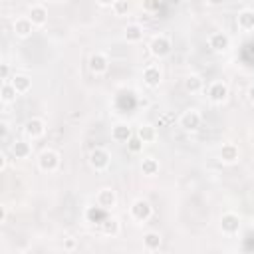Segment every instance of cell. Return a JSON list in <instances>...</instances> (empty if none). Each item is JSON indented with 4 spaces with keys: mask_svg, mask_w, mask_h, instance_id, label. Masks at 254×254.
<instances>
[{
    "mask_svg": "<svg viewBox=\"0 0 254 254\" xmlns=\"http://www.w3.org/2000/svg\"><path fill=\"white\" fill-rule=\"evenodd\" d=\"M38 167H40V171H44V173H54V171H58V167H60V153L54 151V149H44V151L38 155Z\"/></svg>",
    "mask_w": 254,
    "mask_h": 254,
    "instance_id": "1",
    "label": "cell"
},
{
    "mask_svg": "<svg viewBox=\"0 0 254 254\" xmlns=\"http://www.w3.org/2000/svg\"><path fill=\"white\" fill-rule=\"evenodd\" d=\"M129 214H131V218L137 220V222H147V220L151 218V214H153V206H151L149 200L137 198V200H133V204L129 206Z\"/></svg>",
    "mask_w": 254,
    "mask_h": 254,
    "instance_id": "2",
    "label": "cell"
},
{
    "mask_svg": "<svg viewBox=\"0 0 254 254\" xmlns=\"http://www.w3.org/2000/svg\"><path fill=\"white\" fill-rule=\"evenodd\" d=\"M171 48H173L171 38L165 36V34H157V36L151 40V44H149V50H151V54H153L155 58H167V56L171 54Z\"/></svg>",
    "mask_w": 254,
    "mask_h": 254,
    "instance_id": "3",
    "label": "cell"
},
{
    "mask_svg": "<svg viewBox=\"0 0 254 254\" xmlns=\"http://www.w3.org/2000/svg\"><path fill=\"white\" fill-rule=\"evenodd\" d=\"M200 123H202V115H200V111L194 109V107L183 111L181 117H179V125H181L185 131H196V129L200 127Z\"/></svg>",
    "mask_w": 254,
    "mask_h": 254,
    "instance_id": "4",
    "label": "cell"
},
{
    "mask_svg": "<svg viewBox=\"0 0 254 254\" xmlns=\"http://www.w3.org/2000/svg\"><path fill=\"white\" fill-rule=\"evenodd\" d=\"M109 163H111V153H109L107 149L95 147V149L89 151V165H91V169H95V171H105V169L109 167Z\"/></svg>",
    "mask_w": 254,
    "mask_h": 254,
    "instance_id": "5",
    "label": "cell"
},
{
    "mask_svg": "<svg viewBox=\"0 0 254 254\" xmlns=\"http://www.w3.org/2000/svg\"><path fill=\"white\" fill-rule=\"evenodd\" d=\"M46 133V121L42 117H30L24 123V135L28 139H40Z\"/></svg>",
    "mask_w": 254,
    "mask_h": 254,
    "instance_id": "6",
    "label": "cell"
},
{
    "mask_svg": "<svg viewBox=\"0 0 254 254\" xmlns=\"http://www.w3.org/2000/svg\"><path fill=\"white\" fill-rule=\"evenodd\" d=\"M107 67H109V58H107V54H103V52H93V54L89 56V69H91V73L101 75V73L107 71Z\"/></svg>",
    "mask_w": 254,
    "mask_h": 254,
    "instance_id": "7",
    "label": "cell"
},
{
    "mask_svg": "<svg viewBox=\"0 0 254 254\" xmlns=\"http://www.w3.org/2000/svg\"><path fill=\"white\" fill-rule=\"evenodd\" d=\"M228 97V85L224 81H212L208 85V99L212 103H224Z\"/></svg>",
    "mask_w": 254,
    "mask_h": 254,
    "instance_id": "8",
    "label": "cell"
},
{
    "mask_svg": "<svg viewBox=\"0 0 254 254\" xmlns=\"http://www.w3.org/2000/svg\"><path fill=\"white\" fill-rule=\"evenodd\" d=\"M240 228V216L236 212H224L220 216V230L224 234H236Z\"/></svg>",
    "mask_w": 254,
    "mask_h": 254,
    "instance_id": "9",
    "label": "cell"
},
{
    "mask_svg": "<svg viewBox=\"0 0 254 254\" xmlns=\"http://www.w3.org/2000/svg\"><path fill=\"white\" fill-rule=\"evenodd\" d=\"M28 18H30V22L34 26H44L48 22V8L44 4H40V2L32 4L28 8Z\"/></svg>",
    "mask_w": 254,
    "mask_h": 254,
    "instance_id": "10",
    "label": "cell"
},
{
    "mask_svg": "<svg viewBox=\"0 0 254 254\" xmlns=\"http://www.w3.org/2000/svg\"><path fill=\"white\" fill-rule=\"evenodd\" d=\"M95 202H97V206H101V208L109 210L111 206H115V204H117V194H115V190H113V189L103 187V189L97 192Z\"/></svg>",
    "mask_w": 254,
    "mask_h": 254,
    "instance_id": "11",
    "label": "cell"
},
{
    "mask_svg": "<svg viewBox=\"0 0 254 254\" xmlns=\"http://www.w3.org/2000/svg\"><path fill=\"white\" fill-rule=\"evenodd\" d=\"M206 42H208V48L214 52H224L230 48V38L224 32H212Z\"/></svg>",
    "mask_w": 254,
    "mask_h": 254,
    "instance_id": "12",
    "label": "cell"
},
{
    "mask_svg": "<svg viewBox=\"0 0 254 254\" xmlns=\"http://www.w3.org/2000/svg\"><path fill=\"white\" fill-rule=\"evenodd\" d=\"M161 79H163V73H161V67H159V65L151 64V65H147V67L143 69V81H145V85H149V87H159Z\"/></svg>",
    "mask_w": 254,
    "mask_h": 254,
    "instance_id": "13",
    "label": "cell"
},
{
    "mask_svg": "<svg viewBox=\"0 0 254 254\" xmlns=\"http://www.w3.org/2000/svg\"><path fill=\"white\" fill-rule=\"evenodd\" d=\"M218 157H220L222 163L232 165V163L238 161V157H240V149H238V145H234V143H224V145L220 147V151H218Z\"/></svg>",
    "mask_w": 254,
    "mask_h": 254,
    "instance_id": "14",
    "label": "cell"
},
{
    "mask_svg": "<svg viewBox=\"0 0 254 254\" xmlns=\"http://www.w3.org/2000/svg\"><path fill=\"white\" fill-rule=\"evenodd\" d=\"M12 30H14V34H16L18 38H28V36L32 34V30H34V24L30 22L28 16H20V18L14 20Z\"/></svg>",
    "mask_w": 254,
    "mask_h": 254,
    "instance_id": "15",
    "label": "cell"
},
{
    "mask_svg": "<svg viewBox=\"0 0 254 254\" xmlns=\"http://www.w3.org/2000/svg\"><path fill=\"white\" fill-rule=\"evenodd\" d=\"M133 137V131L127 123H115L111 127V139L117 141V143H127L129 139Z\"/></svg>",
    "mask_w": 254,
    "mask_h": 254,
    "instance_id": "16",
    "label": "cell"
},
{
    "mask_svg": "<svg viewBox=\"0 0 254 254\" xmlns=\"http://www.w3.org/2000/svg\"><path fill=\"white\" fill-rule=\"evenodd\" d=\"M10 153L16 157V159H28L32 155V145L26 141V139H18L10 145Z\"/></svg>",
    "mask_w": 254,
    "mask_h": 254,
    "instance_id": "17",
    "label": "cell"
},
{
    "mask_svg": "<svg viewBox=\"0 0 254 254\" xmlns=\"http://www.w3.org/2000/svg\"><path fill=\"white\" fill-rule=\"evenodd\" d=\"M236 24H238V28L244 30V32L254 30V10H250V8L240 10L238 16H236Z\"/></svg>",
    "mask_w": 254,
    "mask_h": 254,
    "instance_id": "18",
    "label": "cell"
},
{
    "mask_svg": "<svg viewBox=\"0 0 254 254\" xmlns=\"http://www.w3.org/2000/svg\"><path fill=\"white\" fill-rule=\"evenodd\" d=\"M10 83H12V87L18 91V95L30 91V87H32V79H30L28 75H24V73H14V77L10 79Z\"/></svg>",
    "mask_w": 254,
    "mask_h": 254,
    "instance_id": "19",
    "label": "cell"
},
{
    "mask_svg": "<svg viewBox=\"0 0 254 254\" xmlns=\"http://www.w3.org/2000/svg\"><path fill=\"white\" fill-rule=\"evenodd\" d=\"M123 36H125L127 42H139V40H143V26L137 24V22L127 24L125 30H123Z\"/></svg>",
    "mask_w": 254,
    "mask_h": 254,
    "instance_id": "20",
    "label": "cell"
},
{
    "mask_svg": "<svg viewBox=\"0 0 254 254\" xmlns=\"http://www.w3.org/2000/svg\"><path fill=\"white\" fill-rule=\"evenodd\" d=\"M143 143H153L155 139H157V129L153 127V125H149V123H143V125H139L137 127V133H135Z\"/></svg>",
    "mask_w": 254,
    "mask_h": 254,
    "instance_id": "21",
    "label": "cell"
},
{
    "mask_svg": "<svg viewBox=\"0 0 254 254\" xmlns=\"http://www.w3.org/2000/svg\"><path fill=\"white\" fill-rule=\"evenodd\" d=\"M101 232H103L105 236H117V234L121 232V224H119V220L113 218V216H107V218L101 222Z\"/></svg>",
    "mask_w": 254,
    "mask_h": 254,
    "instance_id": "22",
    "label": "cell"
},
{
    "mask_svg": "<svg viewBox=\"0 0 254 254\" xmlns=\"http://www.w3.org/2000/svg\"><path fill=\"white\" fill-rule=\"evenodd\" d=\"M107 218V214H105V208H101V206H87L85 208V220L87 222H103Z\"/></svg>",
    "mask_w": 254,
    "mask_h": 254,
    "instance_id": "23",
    "label": "cell"
},
{
    "mask_svg": "<svg viewBox=\"0 0 254 254\" xmlns=\"http://www.w3.org/2000/svg\"><path fill=\"white\" fill-rule=\"evenodd\" d=\"M141 171H143V175H147V177L157 175V173H159V161H157L155 157H145V159L141 161Z\"/></svg>",
    "mask_w": 254,
    "mask_h": 254,
    "instance_id": "24",
    "label": "cell"
},
{
    "mask_svg": "<svg viewBox=\"0 0 254 254\" xmlns=\"http://www.w3.org/2000/svg\"><path fill=\"white\" fill-rule=\"evenodd\" d=\"M143 244H145L147 250H159V246H161V234L155 232V230L145 232V236H143Z\"/></svg>",
    "mask_w": 254,
    "mask_h": 254,
    "instance_id": "25",
    "label": "cell"
},
{
    "mask_svg": "<svg viewBox=\"0 0 254 254\" xmlns=\"http://www.w3.org/2000/svg\"><path fill=\"white\" fill-rule=\"evenodd\" d=\"M16 95H18V91L12 87L10 81L2 83V87H0V99H2V103H12V101H16Z\"/></svg>",
    "mask_w": 254,
    "mask_h": 254,
    "instance_id": "26",
    "label": "cell"
},
{
    "mask_svg": "<svg viewBox=\"0 0 254 254\" xmlns=\"http://www.w3.org/2000/svg\"><path fill=\"white\" fill-rule=\"evenodd\" d=\"M202 87H204V83H202L200 75H189V77L185 79V89H187L189 93H198Z\"/></svg>",
    "mask_w": 254,
    "mask_h": 254,
    "instance_id": "27",
    "label": "cell"
},
{
    "mask_svg": "<svg viewBox=\"0 0 254 254\" xmlns=\"http://www.w3.org/2000/svg\"><path fill=\"white\" fill-rule=\"evenodd\" d=\"M111 10H113L115 16H125V14L129 12V2H125V0H115V2L111 4Z\"/></svg>",
    "mask_w": 254,
    "mask_h": 254,
    "instance_id": "28",
    "label": "cell"
},
{
    "mask_svg": "<svg viewBox=\"0 0 254 254\" xmlns=\"http://www.w3.org/2000/svg\"><path fill=\"white\" fill-rule=\"evenodd\" d=\"M143 145H145V143H143L137 135H133V137L127 141V149H129L131 153H139V151H143Z\"/></svg>",
    "mask_w": 254,
    "mask_h": 254,
    "instance_id": "29",
    "label": "cell"
},
{
    "mask_svg": "<svg viewBox=\"0 0 254 254\" xmlns=\"http://www.w3.org/2000/svg\"><path fill=\"white\" fill-rule=\"evenodd\" d=\"M75 246H77V240H75L73 236H65V238H64V250H65V252H73Z\"/></svg>",
    "mask_w": 254,
    "mask_h": 254,
    "instance_id": "30",
    "label": "cell"
},
{
    "mask_svg": "<svg viewBox=\"0 0 254 254\" xmlns=\"http://www.w3.org/2000/svg\"><path fill=\"white\" fill-rule=\"evenodd\" d=\"M8 73H10V67H8V64H2V83H6L8 81Z\"/></svg>",
    "mask_w": 254,
    "mask_h": 254,
    "instance_id": "31",
    "label": "cell"
},
{
    "mask_svg": "<svg viewBox=\"0 0 254 254\" xmlns=\"http://www.w3.org/2000/svg\"><path fill=\"white\" fill-rule=\"evenodd\" d=\"M6 165H8V157H6V153H4V151H0V171H4V169H6Z\"/></svg>",
    "mask_w": 254,
    "mask_h": 254,
    "instance_id": "32",
    "label": "cell"
},
{
    "mask_svg": "<svg viewBox=\"0 0 254 254\" xmlns=\"http://www.w3.org/2000/svg\"><path fill=\"white\" fill-rule=\"evenodd\" d=\"M6 216H8V208L6 204H0V222H6Z\"/></svg>",
    "mask_w": 254,
    "mask_h": 254,
    "instance_id": "33",
    "label": "cell"
},
{
    "mask_svg": "<svg viewBox=\"0 0 254 254\" xmlns=\"http://www.w3.org/2000/svg\"><path fill=\"white\" fill-rule=\"evenodd\" d=\"M246 93H248V101H250V103H254V83L248 87V91H246Z\"/></svg>",
    "mask_w": 254,
    "mask_h": 254,
    "instance_id": "34",
    "label": "cell"
}]
</instances>
